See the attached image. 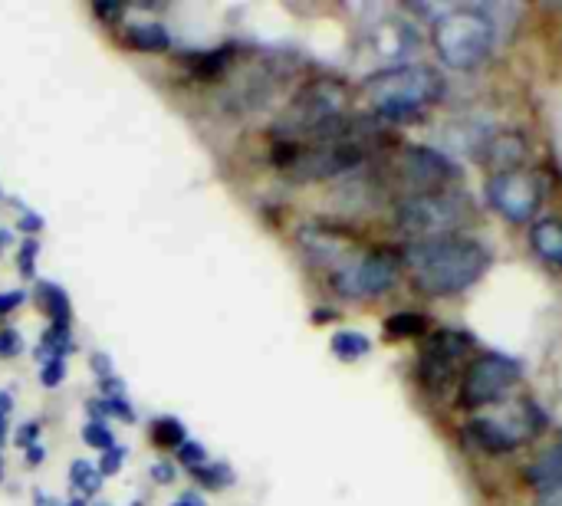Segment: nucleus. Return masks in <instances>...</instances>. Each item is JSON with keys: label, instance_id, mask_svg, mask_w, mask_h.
Masks as SVG:
<instances>
[{"label": "nucleus", "instance_id": "1", "mask_svg": "<svg viewBox=\"0 0 562 506\" xmlns=\"http://www.w3.org/2000/svg\"><path fill=\"white\" fill-rule=\"evenodd\" d=\"M490 250L467 234H447L431 240H408L401 250V267L421 296L447 299L477 286L490 270Z\"/></svg>", "mask_w": 562, "mask_h": 506}, {"label": "nucleus", "instance_id": "2", "mask_svg": "<svg viewBox=\"0 0 562 506\" xmlns=\"http://www.w3.org/2000/svg\"><path fill=\"white\" fill-rule=\"evenodd\" d=\"M362 96L385 122H411L444 96V79L424 63H395L362 83Z\"/></svg>", "mask_w": 562, "mask_h": 506}, {"label": "nucleus", "instance_id": "3", "mask_svg": "<svg viewBox=\"0 0 562 506\" xmlns=\"http://www.w3.org/2000/svg\"><path fill=\"white\" fill-rule=\"evenodd\" d=\"M431 43L444 66L467 73L484 63L493 50V20L477 7H447L431 23Z\"/></svg>", "mask_w": 562, "mask_h": 506}, {"label": "nucleus", "instance_id": "4", "mask_svg": "<svg viewBox=\"0 0 562 506\" xmlns=\"http://www.w3.org/2000/svg\"><path fill=\"white\" fill-rule=\"evenodd\" d=\"M474 217L467 191L441 188L428 194H405L395 207V224L411 240H431L461 234V227Z\"/></svg>", "mask_w": 562, "mask_h": 506}, {"label": "nucleus", "instance_id": "5", "mask_svg": "<svg viewBox=\"0 0 562 506\" xmlns=\"http://www.w3.org/2000/svg\"><path fill=\"white\" fill-rule=\"evenodd\" d=\"M349 99H352V89L342 83V79H332V76L309 79L306 86L296 89L290 106H286L283 115H280V122H277L280 142L306 138L323 122L336 119V115H346Z\"/></svg>", "mask_w": 562, "mask_h": 506}, {"label": "nucleus", "instance_id": "6", "mask_svg": "<svg viewBox=\"0 0 562 506\" xmlns=\"http://www.w3.org/2000/svg\"><path fill=\"white\" fill-rule=\"evenodd\" d=\"M523 368L516 359L503 352H484L477 359H470L467 368L461 372V382H457V401L467 411L477 408H490V405H503L513 385L520 382Z\"/></svg>", "mask_w": 562, "mask_h": 506}, {"label": "nucleus", "instance_id": "7", "mask_svg": "<svg viewBox=\"0 0 562 506\" xmlns=\"http://www.w3.org/2000/svg\"><path fill=\"white\" fill-rule=\"evenodd\" d=\"M283 79H286V66H280L277 60H260L217 89L214 109L231 115V119H244V115L270 109L280 96Z\"/></svg>", "mask_w": 562, "mask_h": 506}, {"label": "nucleus", "instance_id": "8", "mask_svg": "<svg viewBox=\"0 0 562 506\" xmlns=\"http://www.w3.org/2000/svg\"><path fill=\"white\" fill-rule=\"evenodd\" d=\"M401 253L388 250V247H375L362 257H355L346 263L342 270L329 276L332 290L342 299H352V303H365V299H378L385 293L395 290L398 276H401Z\"/></svg>", "mask_w": 562, "mask_h": 506}, {"label": "nucleus", "instance_id": "9", "mask_svg": "<svg viewBox=\"0 0 562 506\" xmlns=\"http://www.w3.org/2000/svg\"><path fill=\"white\" fill-rule=\"evenodd\" d=\"M543 431V414L533 405H520L513 414H487V418H470L464 428V441L484 454H510L523 441Z\"/></svg>", "mask_w": 562, "mask_h": 506}, {"label": "nucleus", "instance_id": "10", "mask_svg": "<svg viewBox=\"0 0 562 506\" xmlns=\"http://www.w3.org/2000/svg\"><path fill=\"white\" fill-rule=\"evenodd\" d=\"M484 198L507 224H533L543 207V181L533 171H493L484 184Z\"/></svg>", "mask_w": 562, "mask_h": 506}, {"label": "nucleus", "instance_id": "11", "mask_svg": "<svg viewBox=\"0 0 562 506\" xmlns=\"http://www.w3.org/2000/svg\"><path fill=\"white\" fill-rule=\"evenodd\" d=\"M474 349V339L461 329H438L428 336L418 359V378L431 395H444L447 385L461 382V362Z\"/></svg>", "mask_w": 562, "mask_h": 506}, {"label": "nucleus", "instance_id": "12", "mask_svg": "<svg viewBox=\"0 0 562 506\" xmlns=\"http://www.w3.org/2000/svg\"><path fill=\"white\" fill-rule=\"evenodd\" d=\"M369 158V145L365 142H332V145H309L300 148V155L286 175L293 181H332V178H346L355 168L365 165Z\"/></svg>", "mask_w": 562, "mask_h": 506}, {"label": "nucleus", "instance_id": "13", "mask_svg": "<svg viewBox=\"0 0 562 506\" xmlns=\"http://www.w3.org/2000/svg\"><path fill=\"white\" fill-rule=\"evenodd\" d=\"M395 175L398 184H405L408 194H428V191L454 188L461 181V168L428 145H408L398 158Z\"/></svg>", "mask_w": 562, "mask_h": 506}, {"label": "nucleus", "instance_id": "14", "mask_svg": "<svg viewBox=\"0 0 562 506\" xmlns=\"http://www.w3.org/2000/svg\"><path fill=\"white\" fill-rule=\"evenodd\" d=\"M296 244H300L303 257L313 263V267H326L332 273L355 260V244H352V240L336 234V230L319 227V224H309V227L296 230Z\"/></svg>", "mask_w": 562, "mask_h": 506}, {"label": "nucleus", "instance_id": "15", "mask_svg": "<svg viewBox=\"0 0 562 506\" xmlns=\"http://www.w3.org/2000/svg\"><path fill=\"white\" fill-rule=\"evenodd\" d=\"M523 480L543 497L546 503L562 500V444L549 447L536 460H530V467L523 470Z\"/></svg>", "mask_w": 562, "mask_h": 506}, {"label": "nucleus", "instance_id": "16", "mask_svg": "<svg viewBox=\"0 0 562 506\" xmlns=\"http://www.w3.org/2000/svg\"><path fill=\"white\" fill-rule=\"evenodd\" d=\"M530 247L546 267L562 270V221L559 217H536L530 224Z\"/></svg>", "mask_w": 562, "mask_h": 506}, {"label": "nucleus", "instance_id": "17", "mask_svg": "<svg viewBox=\"0 0 562 506\" xmlns=\"http://www.w3.org/2000/svg\"><path fill=\"white\" fill-rule=\"evenodd\" d=\"M185 66L194 79L201 83H217L227 76V69L234 66V46H221V50H194L185 56Z\"/></svg>", "mask_w": 562, "mask_h": 506}, {"label": "nucleus", "instance_id": "18", "mask_svg": "<svg viewBox=\"0 0 562 506\" xmlns=\"http://www.w3.org/2000/svg\"><path fill=\"white\" fill-rule=\"evenodd\" d=\"M125 46H132V50H139V53H168L171 33L165 23H158V20L132 23V27L125 30Z\"/></svg>", "mask_w": 562, "mask_h": 506}, {"label": "nucleus", "instance_id": "19", "mask_svg": "<svg viewBox=\"0 0 562 506\" xmlns=\"http://www.w3.org/2000/svg\"><path fill=\"white\" fill-rule=\"evenodd\" d=\"M37 303L43 306V313L50 316V322H60V326H70L73 322V303L60 283L40 280L37 283Z\"/></svg>", "mask_w": 562, "mask_h": 506}, {"label": "nucleus", "instance_id": "20", "mask_svg": "<svg viewBox=\"0 0 562 506\" xmlns=\"http://www.w3.org/2000/svg\"><path fill=\"white\" fill-rule=\"evenodd\" d=\"M329 349L336 355L339 362H359L365 355L372 352V339L365 336V332H355V329H342L336 336L329 339Z\"/></svg>", "mask_w": 562, "mask_h": 506}, {"label": "nucleus", "instance_id": "21", "mask_svg": "<svg viewBox=\"0 0 562 506\" xmlns=\"http://www.w3.org/2000/svg\"><path fill=\"white\" fill-rule=\"evenodd\" d=\"M70 352H73V329H70V326H60V322H50V329L43 332V339H40L37 359H40V362H47V359H66Z\"/></svg>", "mask_w": 562, "mask_h": 506}, {"label": "nucleus", "instance_id": "22", "mask_svg": "<svg viewBox=\"0 0 562 506\" xmlns=\"http://www.w3.org/2000/svg\"><path fill=\"white\" fill-rule=\"evenodd\" d=\"M102 477L99 474V467L96 464H89V460H73L70 464V487L76 497H83V500H93L96 493L102 490Z\"/></svg>", "mask_w": 562, "mask_h": 506}, {"label": "nucleus", "instance_id": "23", "mask_svg": "<svg viewBox=\"0 0 562 506\" xmlns=\"http://www.w3.org/2000/svg\"><path fill=\"white\" fill-rule=\"evenodd\" d=\"M191 477L194 483H201L204 490H227V487H234V467L227 464V460H211V464H204V467H194L191 470Z\"/></svg>", "mask_w": 562, "mask_h": 506}, {"label": "nucleus", "instance_id": "24", "mask_svg": "<svg viewBox=\"0 0 562 506\" xmlns=\"http://www.w3.org/2000/svg\"><path fill=\"white\" fill-rule=\"evenodd\" d=\"M152 441H155V447H165V451H178V447L188 441V431L178 418L162 414V418L152 421Z\"/></svg>", "mask_w": 562, "mask_h": 506}, {"label": "nucleus", "instance_id": "25", "mask_svg": "<svg viewBox=\"0 0 562 506\" xmlns=\"http://www.w3.org/2000/svg\"><path fill=\"white\" fill-rule=\"evenodd\" d=\"M385 332L392 339H418L428 332V322H424L421 313H395V316H388Z\"/></svg>", "mask_w": 562, "mask_h": 506}, {"label": "nucleus", "instance_id": "26", "mask_svg": "<svg viewBox=\"0 0 562 506\" xmlns=\"http://www.w3.org/2000/svg\"><path fill=\"white\" fill-rule=\"evenodd\" d=\"M83 441L89 447H96L99 454H106V451H112V447L119 444L116 434H112V428H109V424H102V421H86L83 424Z\"/></svg>", "mask_w": 562, "mask_h": 506}, {"label": "nucleus", "instance_id": "27", "mask_svg": "<svg viewBox=\"0 0 562 506\" xmlns=\"http://www.w3.org/2000/svg\"><path fill=\"white\" fill-rule=\"evenodd\" d=\"M37 253H40V240L37 237H27L24 244H20L17 270H20V276H27V280H33V276H37Z\"/></svg>", "mask_w": 562, "mask_h": 506}, {"label": "nucleus", "instance_id": "28", "mask_svg": "<svg viewBox=\"0 0 562 506\" xmlns=\"http://www.w3.org/2000/svg\"><path fill=\"white\" fill-rule=\"evenodd\" d=\"M175 457H178V464H185V470H194V467L208 464V451H204V444L201 441H191V437L178 447Z\"/></svg>", "mask_w": 562, "mask_h": 506}, {"label": "nucleus", "instance_id": "29", "mask_svg": "<svg viewBox=\"0 0 562 506\" xmlns=\"http://www.w3.org/2000/svg\"><path fill=\"white\" fill-rule=\"evenodd\" d=\"M66 382V359H47L40 365V385L43 388H60Z\"/></svg>", "mask_w": 562, "mask_h": 506}, {"label": "nucleus", "instance_id": "30", "mask_svg": "<svg viewBox=\"0 0 562 506\" xmlns=\"http://www.w3.org/2000/svg\"><path fill=\"white\" fill-rule=\"evenodd\" d=\"M102 408H106V421H109V418H119V421H125V424H135V421H139V414H135V408H132L125 398H102Z\"/></svg>", "mask_w": 562, "mask_h": 506}, {"label": "nucleus", "instance_id": "31", "mask_svg": "<svg viewBox=\"0 0 562 506\" xmlns=\"http://www.w3.org/2000/svg\"><path fill=\"white\" fill-rule=\"evenodd\" d=\"M24 352V336L14 326L0 329V359H14V355Z\"/></svg>", "mask_w": 562, "mask_h": 506}, {"label": "nucleus", "instance_id": "32", "mask_svg": "<svg viewBox=\"0 0 562 506\" xmlns=\"http://www.w3.org/2000/svg\"><path fill=\"white\" fill-rule=\"evenodd\" d=\"M125 454H129V451H125V447L122 444H116V447H112V451H106V454H102L99 457V474L102 477H116L119 474V470H122V464H125Z\"/></svg>", "mask_w": 562, "mask_h": 506}, {"label": "nucleus", "instance_id": "33", "mask_svg": "<svg viewBox=\"0 0 562 506\" xmlns=\"http://www.w3.org/2000/svg\"><path fill=\"white\" fill-rule=\"evenodd\" d=\"M40 431H43L40 421H24V424L17 428V434H14V444L20 447V451H27V447L40 444Z\"/></svg>", "mask_w": 562, "mask_h": 506}, {"label": "nucleus", "instance_id": "34", "mask_svg": "<svg viewBox=\"0 0 562 506\" xmlns=\"http://www.w3.org/2000/svg\"><path fill=\"white\" fill-rule=\"evenodd\" d=\"M148 474H152V480L158 483V487H171V483L178 480V467L171 464V460H155Z\"/></svg>", "mask_w": 562, "mask_h": 506}, {"label": "nucleus", "instance_id": "35", "mask_svg": "<svg viewBox=\"0 0 562 506\" xmlns=\"http://www.w3.org/2000/svg\"><path fill=\"white\" fill-rule=\"evenodd\" d=\"M125 378L119 375H106V378H99V398H125Z\"/></svg>", "mask_w": 562, "mask_h": 506}, {"label": "nucleus", "instance_id": "36", "mask_svg": "<svg viewBox=\"0 0 562 506\" xmlns=\"http://www.w3.org/2000/svg\"><path fill=\"white\" fill-rule=\"evenodd\" d=\"M27 303V290H10V293H0V316H10L14 309H20Z\"/></svg>", "mask_w": 562, "mask_h": 506}, {"label": "nucleus", "instance_id": "37", "mask_svg": "<svg viewBox=\"0 0 562 506\" xmlns=\"http://www.w3.org/2000/svg\"><path fill=\"white\" fill-rule=\"evenodd\" d=\"M20 230H24L27 237H37L43 227H47V221H43V217L37 214V211H24L20 214V224H17Z\"/></svg>", "mask_w": 562, "mask_h": 506}, {"label": "nucleus", "instance_id": "38", "mask_svg": "<svg viewBox=\"0 0 562 506\" xmlns=\"http://www.w3.org/2000/svg\"><path fill=\"white\" fill-rule=\"evenodd\" d=\"M93 14L99 20H106V23H116V20L125 17V7H119V4H93Z\"/></svg>", "mask_w": 562, "mask_h": 506}, {"label": "nucleus", "instance_id": "39", "mask_svg": "<svg viewBox=\"0 0 562 506\" xmlns=\"http://www.w3.org/2000/svg\"><path fill=\"white\" fill-rule=\"evenodd\" d=\"M89 365H93V372H96L99 378L116 375V372H112V359H109L106 352H93V355H89Z\"/></svg>", "mask_w": 562, "mask_h": 506}, {"label": "nucleus", "instance_id": "40", "mask_svg": "<svg viewBox=\"0 0 562 506\" xmlns=\"http://www.w3.org/2000/svg\"><path fill=\"white\" fill-rule=\"evenodd\" d=\"M171 506H208V503L201 500V493H198V490H188V493H181V497H178L175 503H171Z\"/></svg>", "mask_w": 562, "mask_h": 506}, {"label": "nucleus", "instance_id": "41", "mask_svg": "<svg viewBox=\"0 0 562 506\" xmlns=\"http://www.w3.org/2000/svg\"><path fill=\"white\" fill-rule=\"evenodd\" d=\"M24 457H27V464H33V467H37L40 460H43V444H33V447H27V451H24Z\"/></svg>", "mask_w": 562, "mask_h": 506}, {"label": "nucleus", "instance_id": "42", "mask_svg": "<svg viewBox=\"0 0 562 506\" xmlns=\"http://www.w3.org/2000/svg\"><path fill=\"white\" fill-rule=\"evenodd\" d=\"M10 411H14V398H10V391H0V414L10 418Z\"/></svg>", "mask_w": 562, "mask_h": 506}, {"label": "nucleus", "instance_id": "43", "mask_svg": "<svg viewBox=\"0 0 562 506\" xmlns=\"http://www.w3.org/2000/svg\"><path fill=\"white\" fill-rule=\"evenodd\" d=\"M37 506H60V503H53V500L47 497V493H43V490H37Z\"/></svg>", "mask_w": 562, "mask_h": 506}, {"label": "nucleus", "instance_id": "44", "mask_svg": "<svg viewBox=\"0 0 562 506\" xmlns=\"http://www.w3.org/2000/svg\"><path fill=\"white\" fill-rule=\"evenodd\" d=\"M10 244V230H4V227H0V250H4Z\"/></svg>", "mask_w": 562, "mask_h": 506}, {"label": "nucleus", "instance_id": "45", "mask_svg": "<svg viewBox=\"0 0 562 506\" xmlns=\"http://www.w3.org/2000/svg\"><path fill=\"white\" fill-rule=\"evenodd\" d=\"M66 506H89V500H83V497H73V500H66Z\"/></svg>", "mask_w": 562, "mask_h": 506}, {"label": "nucleus", "instance_id": "46", "mask_svg": "<svg viewBox=\"0 0 562 506\" xmlns=\"http://www.w3.org/2000/svg\"><path fill=\"white\" fill-rule=\"evenodd\" d=\"M0 483H4V460H0Z\"/></svg>", "mask_w": 562, "mask_h": 506}, {"label": "nucleus", "instance_id": "47", "mask_svg": "<svg viewBox=\"0 0 562 506\" xmlns=\"http://www.w3.org/2000/svg\"><path fill=\"white\" fill-rule=\"evenodd\" d=\"M89 506H109V503H89Z\"/></svg>", "mask_w": 562, "mask_h": 506}, {"label": "nucleus", "instance_id": "48", "mask_svg": "<svg viewBox=\"0 0 562 506\" xmlns=\"http://www.w3.org/2000/svg\"><path fill=\"white\" fill-rule=\"evenodd\" d=\"M132 506H145V503H142V500H139V503H132Z\"/></svg>", "mask_w": 562, "mask_h": 506}]
</instances>
